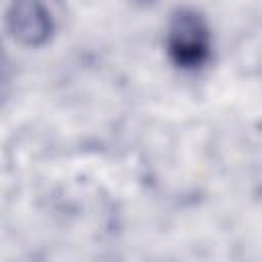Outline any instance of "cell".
<instances>
[{
    "instance_id": "cell-2",
    "label": "cell",
    "mask_w": 262,
    "mask_h": 262,
    "mask_svg": "<svg viewBox=\"0 0 262 262\" xmlns=\"http://www.w3.org/2000/svg\"><path fill=\"white\" fill-rule=\"evenodd\" d=\"M6 27L14 41L39 47L55 31V18L43 0H14L6 12Z\"/></svg>"
},
{
    "instance_id": "cell-3",
    "label": "cell",
    "mask_w": 262,
    "mask_h": 262,
    "mask_svg": "<svg viewBox=\"0 0 262 262\" xmlns=\"http://www.w3.org/2000/svg\"><path fill=\"white\" fill-rule=\"evenodd\" d=\"M137 2H154V0H137Z\"/></svg>"
},
{
    "instance_id": "cell-1",
    "label": "cell",
    "mask_w": 262,
    "mask_h": 262,
    "mask_svg": "<svg viewBox=\"0 0 262 262\" xmlns=\"http://www.w3.org/2000/svg\"><path fill=\"white\" fill-rule=\"evenodd\" d=\"M166 49L174 66L196 70L211 55V31L205 16L194 8H178L168 25Z\"/></svg>"
}]
</instances>
